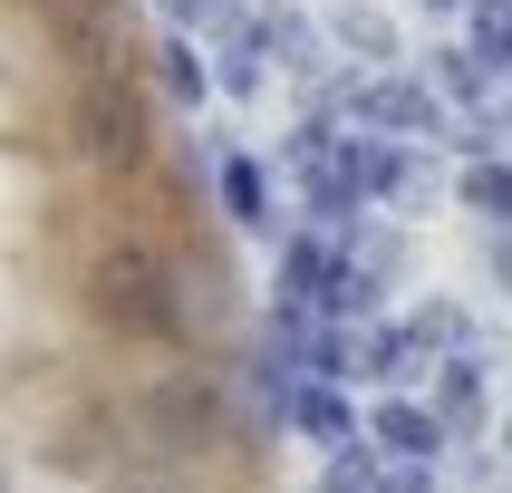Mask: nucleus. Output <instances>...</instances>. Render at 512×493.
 <instances>
[{
    "mask_svg": "<svg viewBox=\"0 0 512 493\" xmlns=\"http://www.w3.org/2000/svg\"><path fill=\"white\" fill-rule=\"evenodd\" d=\"M97 310H107L116 329H145V339H174V329H184V300H174V281L145 252H107L97 261Z\"/></svg>",
    "mask_w": 512,
    "mask_h": 493,
    "instance_id": "1",
    "label": "nucleus"
}]
</instances>
